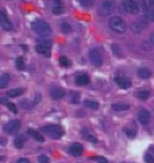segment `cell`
<instances>
[{"mask_svg":"<svg viewBox=\"0 0 154 163\" xmlns=\"http://www.w3.org/2000/svg\"><path fill=\"white\" fill-rule=\"evenodd\" d=\"M31 27H32L33 32H35L38 37L47 38V37H49V36L52 34V28H51V26H49L47 22L42 21V20L33 21V22L31 23Z\"/></svg>","mask_w":154,"mask_h":163,"instance_id":"1","label":"cell"},{"mask_svg":"<svg viewBox=\"0 0 154 163\" xmlns=\"http://www.w3.org/2000/svg\"><path fill=\"white\" fill-rule=\"evenodd\" d=\"M120 12L122 14H131V15H136L139 12V5L137 1L135 0H123L120 4Z\"/></svg>","mask_w":154,"mask_h":163,"instance_id":"2","label":"cell"},{"mask_svg":"<svg viewBox=\"0 0 154 163\" xmlns=\"http://www.w3.org/2000/svg\"><path fill=\"white\" fill-rule=\"evenodd\" d=\"M109 26L116 33H123L126 31V28H127L125 20L122 17H120V16H112L110 18V21H109Z\"/></svg>","mask_w":154,"mask_h":163,"instance_id":"3","label":"cell"},{"mask_svg":"<svg viewBox=\"0 0 154 163\" xmlns=\"http://www.w3.org/2000/svg\"><path fill=\"white\" fill-rule=\"evenodd\" d=\"M42 131L48 135L49 137L52 139H59L62 137L63 135V129L60 125H57V124H51V125H44L42 128Z\"/></svg>","mask_w":154,"mask_h":163,"instance_id":"4","label":"cell"},{"mask_svg":"<svg viewBox=\"0 0 154 163\" xmlns=\"http://www.w3.org/2000/svg\"><path fill=\"white\" fill-rule=\"evenodd\" d=\"M112 10H114V2L110 1V0H105L99 6V15L107 16V15H110L112 12Z\"/></svg>","mask_w":154,"mask_h":163,"instance_id":"5","label":"cell"},{"mask_svg":"<svg viewBox=\"0 0 154 163\" xmlns=\"http://www.w3.org/2000/svg\"><path fill=\"white\" fill-rule=\"evenodd\" d=\"M89 59L95 66H101L102 65V57H101V53L98 49H90Z\"/></svg>","mask_w":154,"mask_h":163,"instance_id":"6","label":"cell"},{"mask_svg":"<svg viewBox=\"0 0 154 163\" xmlns=\"http://www.w3.org/2000/svg\"><path fill=\"white\" fill-rule=\"evenodd\" d=\"M21 128V123L20 120L15 119V120H10L5 126H4V130L7 133V134H16Z\"/></svg>","mask_w":154,"mask_h":163,"instance_id":"7","label":"cell"},{"mask_svg":"<svg viewBox=\"0 0 154 163\" xmlns=\"http://www.w3.org/2000/svg\"><path fill=\"white\" fill-rule=\"evenodd\" d=\"M115 82L121 88H130L132 86V81L127 76H125V75H117L115 78Z\"/></svg>","mask_w":154,"mask_h":163,"instance_id":"8","label":"cell"},{"mask_svg":"<svg viewBox=\"0 0 154 163\" xmlns=\"http://www.w3.org/2000/svg\"><path fill=\"white\" fill-rule=\"evenodd\" d=\"M0 25H1V28L5 30V31L12 30V23H11L10 20L6 17V15H5V12H4L2 10H1V12H0Z\"/></svg>","mask_w":154,"mask_h":163,"instance_id":"9","label":"cell"},{"mask_svg":"<svg viewBox=\"0 0 154 163\" xmlns=\"http://www.w3.org/2000/svg\"><path fill=\"white\" fill-rule=\"evenodd\" d=\"M68 151H69V153H70L72 156L78 157V156H81V153H83V146H81L79 142H74V144H72V145L69 146Z\"/></svg>","mask_w":154,"mask_h":163,"instance_id":"10","label":"cell"},{"mask_svg":"<svg viewBox=\"0 0 154 163\" xmlns=\"http://www.w3.org/2000/svg\"><path fill=\"white\" fill-rule=\"evenodd\" d=\"M149 119H151L149 112H148L147 109H143V108H142V109L138 112V120H139V123H141L142 125H147L148 121H149Z\"/></svg>","mask_w":154,"mask_h":163,"instance_id":"11","label":"cell"},{"mask_svg":"<svg viewBox=\"0 0 154 163\" xmlns=\"http://www.w3.org/2000/svg\"><path fill=\"white\" fill-rule=\"evenodd\" d=\"M64 96H65V91L63 88H60V87H53L51 89V97L53 99H60Z\"/></svg>","mask_w":154,"mask_h":163,"instance_id":"12","label":"cell"},{"mask_svg":"<svg viewBox=\"0 0 154 163\" xmlns=\"http://www.w3.org/2000/svg\"><path fill=\"white\" fill-rule=\"evenodd\" d=\"M52 11H53L54 15H60L63 12V2H62V0H53Z\"/></svg>","mask_w":154,"mask_h":163,"instance_id":"13","label":"cell"},{"mask_svg":"<svg viewBox=\"0 0 154 163\" xmlns=\"http://www.w3.org/2000/svg\"><path fill=\"white\" fill-rule=\"evenodd\" d=\"M89 82H90V79L86 74H81V75H78L75 78V83L78 86H86Z\"/></svg>","mask_w":154,"mask_h":163,"instance_id":"14","label":"cell"},{"mask_svg":"<svg viewBox=\"0 0 154 163\" xmlns=\"http://www.w3.org/2000/svg\"><path fill=\"white\" fill-rule=\"evenodd\" d=\"M36 52L42 54V55H44V57H47V58L51 57V48H48L46 46H42V44H37L36 46Z\"/></svg>","mask_w":154,"mask_h":163,"instance_id":"15","label":"cell"},{"mask_svg":"<svg viewBox=\"0 0 154 163\" xmlns=\"http://www.w3.org/2000/svg\"><path fill=\"white\" fill-rule=\"evenodd\" d=\"M27 131H28V134H30L36 141H38V142H43V141H44V137H43V135H42L41 133H38V131H36V130H32V129H28Z\"/></svg>","mask_w":154,"mask_h":163,"instance_id":"16","label":"cell"},{"mask_svg":"<svg viewBox=\"0 0 154 163\" xmlns=\"http://www.w3.org/2000/svg\"><path fill=\"white\" fill-rule=\"evenodd\" d=\"M123 131L126 133V135L128 136V137H135L136 136V126L132 124H130V125H127V126H125V129H123Z\"/></svg>","mask_w":154,"mask_h":163,"instance_id":"17","label":"cell"},{"mask_svg":"<svg viewBox=\"0 0 154 163\" xmlns=\"http://www.w3.org/2000/svg\"><path fill=\"white\" fill-rule=\"evenodd\" d=\"M151 75H152V73H151V70L149 69H147V68H141L139 70H138V76L141 78V79H149L151 78Z\"/></svg>","mask_w":154,"mask_h":163,"instance_id":"18","label":"cell"},{"mask_svg":"<svg viewBox=\"0 0 154 163\" xmlns=\"http://www.w3.org/2000/svg\"><path fill=\"white\" fill-rule=\"evenodd\" d=\"M111 108H112L114 110L121 112V110H127V109H130V104H127V103H114Z\"/></svg>","mask_w":154,"mask_h":163,"instance_id":"19","label":"cell"},{"mask_svg":"<svg viewBox=\"0 0 154 163\" xmlns=\"http://www.w3.org/2000/svg\"><path fill=\"white\" fill-rule=\"evenodd\" d=\"M151 96V92L147 91V89H139L136 92V97L139 98V99H148Z\"/></svg>","mask_w":154,"mask_h":163,"instance_id":"20","label":"cell"},{"mask_svg":"<svg viewBox=\"0 0 154 163\" xmlns=\"http://www.w3.org/2000/svg\"><path fill=\"white\" fill-rule=\"evenodd\" d=\"M23 93V89L22 88H14V89H10L9 92H7V97H19V96H21Z\"/></svg>","mask_w":154,"mask_h":163,"instance_id":"21","label":"cell"},{"mask_svg":"<svg viewBox=\"0 0 154 163\" xmlns=\"http://www.w3.org/2000/svg\"><path fill=\"white\" fill-rule=\"evenodd\" d=\"M84 105L88 107V108H90V109H98L99 108V103L95 102V101H93V99H85L84 101Z\"/></svg>","mask_w":154,"mask_h":163,"instance_id":"22","label":"cell"},{"mask_svg":"<svg viewBox=\"0 0 154 163\" xmlns=\"http://www.w3.org/2000/svg\"><path fill=\"white\" fill-rule=\"evenodd\" d=\"M9 80H10V75L9 74H2L1 78H0V87L1 88H5L9 83Z\"/></svg>","mask_w":154,"mask_h":163,"instance_id":"23","label":"cell"},{"mask_svg":"<svg viewBox=\"0 0 154 163\" xmlns=\"http://www.w3.org/2000/svg\"><path fill=\"white\" fill-rule=\"evenodd\" d=\"M59 64H60V66H63V68H69V66L72 65L70 60H69L67 57H60V58H59Z\"/></svg>","mask_w":154,"mask_h":163,"instance_id":"24","label":"cell"},{"mask_svg":"<svg viewBox=\"0 0 154 163\" xmlns=\"http://www.w3.org/2000/svg\"><path fill=\"white\" fill-rule=\"evenodd\" d=\"M83 135H84V137H85L86 140H89L90 142H93V144H96V142H98V139H96L94 135L89 134L86 130H84V131H83Z\"/></svg>","mask_w":154,"mask_h":163,"instance_id":"25","label":"cell"},{"mask_svg":"<svg viewBox=\"0 0 154 163\" xmlns=\"http://www.w3.org/2000/svg\"><path fill=\"white\" fill-rule=\"evenodd\" d=\"M70 102L74 103V104H78L80 102V94L78 92H72V94H70Z\"/></svg>","mask_w":154,"mask_h":163,"instance_id":"26","label":"cell"},{"mask_svg":"<svg viewBox=\"0 0 154 163\" xmlns=\"http://www.w3.org/2000/svg\"><path fill=\"white\" fill-rule=\"evenodd\" d=\"M14 144H15V146H16L17 149H22V146H23V137H22V135L16 136Z\"/></svg>","mask_w":154,"mask_h":163,"instance_id":"27","label":"cell"},{"mask_svg":"<svg viewBox=\"0 0 154 163\" xmlns=\"http://www.w3.org/2000/svg\"><path fill=\"white\" fill-rule=\"evenodd\" d=\"M60 30H62L64 33H70V32H72V27H70V25L67 23V22H62V23H60Z\"/></svg>","mask_w":154,"mask_h":163,"instance_id":"28","label":"cell"},{"mask_svg":"<svg viewBox=\"0 0 154 163\" xmlns=\"http://www.w3.org/2000/svg\"><path fill=\"white\" fill-rule=\"evenodd\" d=\"M111 49L114 50V53H115L116 57H119V58L122 57V50H121V48H120L117 44H112V46H111Z\"/></svg>","mask_w":154,"mask_h":163,"instance_id":"29","label":"cell"},{"mask_svg":"<svg viewBox=\"0 0 154 163\" xmlns=\"http://www.w3.org/2000/svg\"><path fill=\"white\" fill-rule=\"evenodd\" d=\"M78 1H79V4H80L81 6H84V7H90V6H93L94 2H95V0H78Z\"/></svg>","mask_w":154,"mask_h":163,"instance_id":"30","label":"cell"},{"mask_svg":"<svg viewBox=\"0 0 154 163\" xmlns=\"http://www.w3.org/2000/svg\"><path fill=\"white\" fill-rule=\"evenodd\" d=\"M37 43L38 44H42V46H46V47H48V48H51L52 47V41H48V39H44V38H40L38 41H37Z\"/></svg>","mask_w":154,"mask_h":163,"instance_id":"31","label":"cell"},{"mask_svg":"<svg viewBox=\"0 0 154 163\" xmlns=\"http://www.w3.org/2000/svg\"><path fill=\"white\" fill-rule=\"evenodd\" d=\"M16 68H17L19 70H22V69L25 68V63H23V59H22L21 57H19V58L16 59Z\"/></svg>","mask_w":154,"mask_h":163,"instance_id":"32","label":"cell"},{"mask_svg":"<svg viewBox=\"0 0 154 163\" xmlns=\"http://www.w3.org/2000/svg\"><path fill=\"white\" fill-rule=\"evenodd\" d=\"M38 163H49V157L48 156H44V155H41L38 156Z\"/></svg>","mask_w":154,"mask_h":163,"instance_id":"33","label":"cell"},{"mask_svg":"<svg viewBox=\"0 0 154 163\" xmlns=\"http://www.w3.org/2000/svg\"><path fill=\"white\" fill-rule=\"evenodd\" d=\"M144 161H146L147 163H154L153 155H151V153H146V155H144Z\"/></svg>","mask_w":154,"mask_h":163,"instance_id":"34","label":"cell"},{"mask_svg":"<svg viewBox=\"0 0 154 163\" xmlns=\"http://www.w3.org/2000/svg\"><path fill=\"white\" fill-rule=\"evenodd\" d=\"M6 105H7V108H9L12 113H17V108H16V105H15L14 103H7Z\"/></svg>","mask_w":154,"mask_h":163,"instance_id":"35","label":"cell"},{"mask_svg":"<svg viewBox=\"0 0 154 163\" xmlns=\"http://www.w3.org/2000/svg\"><path fill=\"white\" fill-rule=\"evenodd\" d=\"M94 160L96 161L98 163H107V160L105 157H100V156H95Z\"/></svg>","mask_w":154,"mask_h":163,"instance_id":"36","label":"cell"},{"mask_svg":"<svg viewBox=\"0 0 154 163\" xmlns=\"http://www.w3.org/2000/svg\"><path fill=\"white\" fill-rule=\"evenodd\" d=\"M16 163H30V161H28L27 158L22 157V158H19V160H17V162H16Z\"/></svg>","mask_w":154,"mask_h":163,"instance_id":"37","label":"cell"},{"mask_svg":"<svg viewBox=\"0 0 154 163\" xmlns=\"http://www.w3.org/2000/svg\"><path fill=\"white\" fill-rule=\"evenodd\" d=\"M149 18H151L152 21H154V10L153 11H151V14H149Z\"/></svg>","mask_w":154,"mask_h":163,"instance_id":"38","label":"cell"},{"mask_svg":"<svg viewBox=\"0 0 154 163\" xmlns=\"http://www.w3.org/2000/svg\"><path fill=\"white\" fill-rule=\"evenodd\" d=\"M0 101H1V104H7V103H9V102L6 101V98H1Z\"/></svg>","mask_w":154,"mask_h":163,"instance_id":"39","label":"cell"},{"mask_svg":"<svg viewBox=\"0 0 154 163\" xmlns=\"http://www.w3.org/2000/svg\"><path fill=\"white\" fill-rule=\"evenodd\" d=\"M148 2H149L151 6H154V0H148Z\"/></svg>","mask_w":154,"mask_h":163,"instance_id":"40","label":"cell"},{"mask_svg":"<svg viewBox=\"0 0 154 163\" xmlns=\"http://www.w3.org/2000/svg\"><path fill=\"white\" fill-rule=\"evenodd\" d=\"M151 39H152V42H153V44H154V34H152V37H151Z\"/></svg>","mask_w":154,"mask_h":163,"instance_id":"41","label":"cell"},{"mask_svg":"<svg viewBox=\"0 0 154 163\" xmlns=\"http://www.w3.org/2000/svg\"><path fill=\"white\" fill-rule=\"evenodd\" d=\"M153 151H154V149H153Z\"/></svg>","mask_w":154,"mask_h":163,"instance_id":"42","label":"cell"},{"mask_svg":"<svg viewBox=\"0 0 154 163\" xmlns=\"http://www.w3.org/2000/svg\"><path fill=\"white\" fill-rule=\"evenodd\" d=\"M123 163H126V162H123Z\"/></svg>","mask_w":154,"mask_h":163,"instance_id":"43","label":"cell"}]
</instances>
